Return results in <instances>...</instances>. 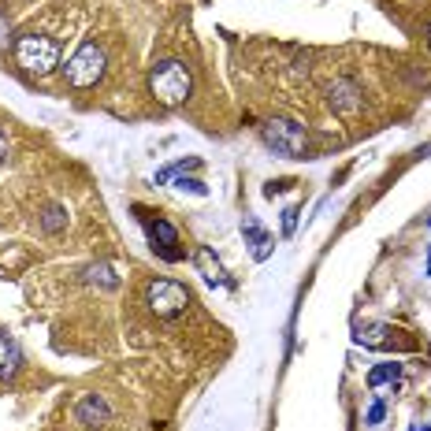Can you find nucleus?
<instances>
[{
	"label": "nucleus",
	"instance_id": "f257e3e1",
	"mask_svg": "<svg viewBox=\"0 0 431 431\" xmlns=\"http://www.w3.org/2000/svg\"><path fill=\"white\" fill-rule=\"evenodd\" d=\"M190 90H193V75H190L186 63H179V60H160L156 68L149 71V93L168 108L186 101Z\"/></svg>",
	"mask_w": 431,
	"mask_h": 431
},
{
	"label": "nucleus",
	"instance_id": "f03ea898",
	"mask_svg": "<svg viewBox=\"0 0 431 431\" xmlns=\"http://www.w3.org/2000/svg\"><path fill=\"white\" fill-rule=\"evenodd\" d=\"M105 68H108L105 48L97 41H86V45H78V53L63 63L60 71H63V82H68L71 90H90L105 78Z\"/></svg>",
	"mask_w": 431,
	"mask_h": 431
},
{
	"label": "nucleus",
	"instance_id": "7ed1b4c3",
	"mask_svg": "<svg viewBox=\"0 0 431 431\" xmlns=\"http://www.w3.org/2000/svg\"><path fill=\"white\" fill-rule=\"evenodd\" d=\"M15 60L30 75H48L60 68V45L45 34H23L15 41Z\"/></svg>",
	"mask_w": 431,
	"mask_h": 431
},
{
	"label": "nucleus",
	"instance_id": "20e7f679",
	"mask_svg": "<svg viewBox=\"0 0 431 431\" xmlns=\"http://www.w3.org/2000/svg\"><path fill=\"white\" fill-rule=\"evenodd\" d=\"M260 138H264V145L275 149V153L287 156V160H302L305 149H309L305 127L294 123V119H268V123L260 127Z\"/></svg>",
	"mask_w": 431,
	"mask_h": 431
},
{
	"label": "nucleus",
	"instance_id": "39448f33",
	"mask_svg": "<svg viewBox=\"0 0 431 431\" xmlns=\"http://www.w3.org/2000/svg\"><path fill=\"white\" fill-rule=\"evenodd\" d=\"M145 305L153 309V316L171 320V316H179V312H186L190 290L182 283H175V279H153V283L145 287Z\"/></svg>",
	"mask_w": 431,
	"mask_h": 431
},
{
	"label": "nucleus",
	"instance_id": "423d86ee",
	"mask_svg": "<svg viewBox=\"0 0 431 431\" xmlns=\"http://www.w3.org/2000/svg\"><path fill=\"white\" fill-rule=\"evenodd\" d=\"M327 105L335 108L339 115H357L361 105H364L361 86H357L353 78H335V82H327Z\"/></svg>",
	"mask_w": 431,
	"mask_h": 431
},
{
	"label": "nucleus",
	"instance_id": "0eeeda50",
	"mask_svg": "<svg viewBox=\"0 0 431 431\" xmlns=\"http://www.w3.org/2000/svg\"><path fill=\"white\" fill-rule=\"evenodd\" d=\"M75 420L82 424V427H105L108 420H112V405L105 402V394H86L82 402L75 405Z\"/></svg>",
	"mask_w": 431,
	"mask_h": 431
},
{
	"label": "nucleus",
	"instance_id": "6e6552de",
	"mask_svg": "<svg viewBox=\"0 0 431 431\" xmlns=\"http://www.w3.org/2000/svg\"><path fill=\"white\" fill-rule=\"evenodd\" d=\"M145 220V230H149V242H153V250L160 257H168V260H179L182 253H175L171 245H179V230L168 223V220H149V216H142Z\"/></svg>",
	"mask_w": 431,
	"mask_h": 431
},
{
	"label": "nucleus",
	"instance_id": "1a4fd4ad",
	"mask_svg": "<svg viewBox=\"0 0 431 431\" xmlns=\"http://www.w3.org/2000/svg\"><path fill=\"white\" fill-rule=\"evenodd\" d=\"M19 364H23V350H19V342L0 331V383L19 372Z\"/></svg>",
	"mask_w": 431,
	"mask_h": 431
},
{
	"label": "nucleus",
	"instance_id": "9d476101",
	"mask_svg": "<svg viewBox=\"0 0 431 431\" xmlns=\"http://www.w3.org/2000/svg\"><path fill=\"white\" fill-rule=\"evenodd\" d=\"M242 235L250 238L253 257H257V260H268V257H272V238L264 235V227L253 220V216H245V220H242Z\"/></svg>",
	"mask_w": 431,
	"mask_h": 431
},
{
	"label": "nucleus",
	"instance_id": "9b49d317",
	"mask_svg": "<svg viewBox=\"0 0 431 431\" xmlns=\"http://www.w3.org/2000/svg\"><path fill=\"white\" fill-rule=\"evenodd\" d=\"M82 279H86L90 287H101V290H115V287H119V275H115V268H112V264H105V260L90 264V268L82 272Z\"/></svg>",
	"mask_w": 431,
	"mask_h": 431
},
{
	"label": "nucleus",
	"instance_id": "f8f14e48",
	"mask_svg": "<svg viewBox=\"0 0 431 431\" xmlns=\"http://www.w3.org/2000/svg\"><path fill=\"white\" fill-rule=\"evenodd\" d=\"M387 339H390V327H387V324L353 327V342H357V346H368V350H376V346H387Z\"/></svg>",
	"mask_w": 431,
	"mask_h": 431
},
{
	"label": "nucleus",
	"instance_id": "ddd939ff",
	"mask_svg": "<svg viewBox=\"0 0 431 431\" xmlns=\"http://www.w3.org/2000/svg\"><path fill=\"white\" fill-rule=\"evenodd\" d=\"M197 268H201V275L208 279L212 287H223V283H227V272L220 268V260H216L212 250H205V245L197 250Z\"/></svg>",
	"mask_w": 431,
	"mask_h": 431
},
{
	"label": "nucleus",
	"instance_id": "4468645a",
	"mask_svg": "<svg viewBox=\"0 0 431 431\" xmlns=\"http://www.w3.org/2000/svg\"><path fill=\"white\" fill-rule=\"evenodd\" d=\"M398 379H402V364H398V361H387V364H376V368L368 372V387H372V390L387 387V383L398 387Z\"/></svg>",
	"mask_w": 431,
	"mask_h": 431
},
{
	"label": "nucleus",
	"instance_id": "2eb2a0df",
	"mask_svg": "<svg viewBox=\"0 0 431 431\" xmlns=\"http://www.w3.org/2000/svg\"><path fill=\"white\" fill-rule=\"evenodd\" d=\"M193 168H201V160H197V156H186V160H179V164H168V168L156 171V186H164V182H171L175 175H186Z\"/></svg>",
	"mask_w": 431,
	"mask_h": 431
},
{
	"label": "nucleus",
	"instance_id": "dca6fc26",
	"mask_svg": "<svg viewBox=\"0 0 431 431\" xmlns=\"http://www.w3.org/2000/svg\"><path fill=\"white\" fill-rule=\"evenodd\" d=\"M63 223H68V212H63L60 205H53V208H45V216H41V227L53 235V230H60Z\"/></svg>",
	"mask_w": 431,
	"mask_h": 431
},
{
	"label": "nucleus",
	"instance_id": "f3484780",
	"mask_svg": "<svg viewBox=\"0 0 431 431\" xmlns=\"http://www.w3.org/2000/svg\"><path fill=\"white\" fill-rule=\"evenodd\" d=\"M175 190H182V193H197V197H208V186L201 179H190V175H175Z\"/></svg>",
	"mask_w": 431,
	"mask_h": 431
},
{
	"label": "nucleus",
	"instance_id": "a211bd4d",
	"mask_svg": "<svg viewBox=\"0 0 431 431\" xmlns=\"http://www.w3.org/2000/svg\"><path fill=\"white\" fill-rule=\"evenodd\" d=\"M383 417H387V402H383V398H372L368 413H364V424H368V427H379V424H383Z\"/></svg>",
	"mask_w": 431,
	"mask_h": 431
},
{
	"label": "nucleus",
	"instance_id": "6ab92c4d",
	"mask_svg": "<svg viewBox=\"0 0 431 431\" xmlns=\"http://www.w3.org/2000/svg\"><path fill=\"white\" fill-rule=\"evenodd\" d=\"M297 230V208L290 205V208H283V238H290Z\"/></svg>",
	"mask_w": 431,
	"mask_h": 431
},
{
	"label": "nucleus",
	"instance_id": "aec40b11",
	"mask_svg": "<svg viewBox=\"0 0 431 431\" xmlns=\"http://www.w3.org/2000/svg\"><path fill=\"white\" fill-rule=\"evenodd\" d=\"M8 38H11V23H8V15L0 11V48H8Z\"/></svg>",
	"mask_w": 431,
	"mask_h": 431
},
{
	"label": "nucleus",
	"instance_id": "412c9836",
	"mask_svg": "<svg viewBox=\"0 0 431 431\" xmlns=\"http://www.w3.org/2000/svg\"><path fill=\"white\" fill-rule=\"evenodd\" d=\"M4 160H8V134L0 130V164H4Z\"/></svg>",
	"mask_w": 431,
	"mask_h": 431
},
{
	"label": "nucleus",
	"instance_id": "4be33fe9",
	"mask_svg": "<svg viewBox=\"0 0 431 431\" xmlns=\"http://www.w3.org/2000/svg\"><path fill=\"white\" fill-rule=\"evenodd\" d=\"M427 275H431V245H427Z\"/></svg>",
	"mask_w": 431,
	"mask_h": 431
},
{
	"label": "nucleus",
	"instance_id": "5701e85b",
	"mask_svg": "<svg viewBox=\"0 0 431 431\" xmlns=\"http://www.w3.org/2000/svg\"><path fill=\"white\" fill-rule=\"evenodd\" d=\"M409 431H431V427H420V424H413V427H409Z\"/></svg>",
	"mask_w": 431,
	"mask_h": 431
},
{
	"label": "nucleus",
	"instance_id": "b1692460",
	"mask_svg": "<svg viewBox=\"0 0 431 431\" xmlns=\"http://www.w3.org/2000/svg\"><path fill=\"white\" fill-rule=\"evenodd\" d=\"M427 48H431V26H427Z\"/></svg>",
	"mask_w": 431,
	"mask_h": 431
},
{
	"label": "nucleus",
	"instance_id": "393cba45",
	"mask_svg": "<svg viewBox=\"0 0 431 431\" xmlns=\"http://www.w3.org/2000/svg\"><path fill=\"white\" fill-rule=\"evenodd\" d=\"M427 230H431V220H427Z\"/></svg>",
	"mask_w": 431,
	"mask_h": 431
}]
</instances>
